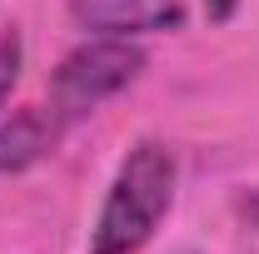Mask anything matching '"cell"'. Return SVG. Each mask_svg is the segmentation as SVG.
I'll use <instances>...</instances> for the list:
<instances>
[{"mask_svg": "<svg viewBox=\"0 0 259 254\" xmlns=\"http://www.w3.org/2000/svg\"><path fill=\"white\" fill-rule=\"evenodd\" d=\"M180 164L164 140H140L120 159L90 229V254H140L175 204Z\"/></svg>", "mask_w": 259, "mask_h": 254, "instance_id": "6da1fadb", "label": "cell"}, {"mask_svg": "<svg viewBox=\"0 0 259 254\" xmlns=\"http://www.w3.org/2000/svg\"><path fill=\"white\" fill-rule=\"evenodd\" d=\"M145 70V50L135 40H115V35H90L80 50H70L55 75H50V105L65 120L90 115L95 105L115 100L125 85L140 80Z\"/></svg>", "mask_w": 259, "mask_h": 254, "instance_id": "7a4b0ae2", "label": "cell"}, {"mask_svg": "<svg viewBox=\"0 0 259 254\" xmlns=\"http://www.w3.org/2000/svg\"><path fill=\"white\" fill-rule=\"evenodd\" d=\"M70 20L85 35H164L185 25V0H70Z\"/></svg>", "mask_w": 259, "mask_h": 254, "instance_id": "3957f363", "label": "cell"}, {"mask_svg": "<svg viewBox=\"0 0 259 254\" xmlns=\"http://www.w3.org/2000/svg\"><path fill=\"white\" fill-rule=\"evenodd\" d=\"M65 120L55 105H30V110H15L10 120H0V175H20L60 145Z\"/></svg>", "mask_w": 259, "mask_h": 254, "instance_id": "277c9868", "label": "cell"}, {"mask_svg": "<svg viewBox=\"0 0 259 254\" xmlns=\"http://www.w3.org/2000/svg\"><path fill=\"white\" fill-rule=\"evenodd\" d=\"M20 65H25V40H20V30H5L0 35V110L20 85Z\"/></svg>", "mask_w": 259, "mask_h": 254, "instance_id": "5b68a950", "label": "cell"}, {"mask_svg": "<svg viewBox=\"0 0 259 254\" xmlns=\"http://www.w3.org/2000/svg\"><path fill=\"white\" fill-rule=\"evenodd\" d=\"M234 10H239V0H204V15H209L214 25H225Z\"/></svg>", "mask_w": 259, "mask_h": 254, "instance_id": "8992f818", "label": "cell"}, {"mask_svg": "<svg viewBox=\"0 0 259 254\" xmlns=\"http://www.w3.org/2000/svg\"><path fill=\"white\" fill-rule=\"evenodd\" d=\"M244 215H249V224H259V190L244 199Z\"/></svg>", "mask_w": 259, "mask_h": 254, "instance_id": "52a82bcc", "label": "cell"}]
</instances>
